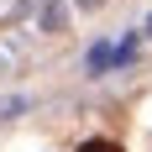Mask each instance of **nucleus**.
Returning a JSON list of instances; mask_svg holds the SVG:
<instances>
[{
    "mask_svg": "<svg viewBox=\"0 0 152 152\" xmlns=\"http://www.w3.org/2000/svg\"><path fill=\"white\" fill-rule=\"evenodd\" d=\"M63 26V5H47L42 11V31H58Z\"/></svg>",
    "mask_w": 152,
    "mask_h": 152,
    "instance_id": "1",
    "label": "nucleus"
},
{
    "mask_svg": "<svg viewBox=\"0 0 152 152\" xmlns=\"http://www.w3.org/2000/svg\"><path fill=\"white\" fill-rule=\"evenodd\" d=\"M79 5H84V11H94V5H100V0H79Z\"/></svg>",
    "mask_w": 152,
    "mask_h": 152,
    "instance_id": "3",
    "label": "nucleus"
},
{
    "mask_svg": "<svg viewBox=\"0 0 152 152\" xmlns=\"http://www.w3.org/2000/svg\"><path fill=\"white\" fill-rule=\"evenodd\" d=\"M79 152H121V147H115V142H84Z\"/></svg>",
    "mask_w": 152,
    "mask_h": 152,
    "instance_id": "2",
    "label": "nucleus"
},
{
    "mask_svg": "<svg viewBox=\"0 0 152 152\" xmlns=\"http://www.w3.org/2000/svg\"><path fill=\"white\" fill-rule=\"evenodd\" d=\"M147 31H152V21H147Z\"/></svg>",
    "mask_w": 152,
    "mask_h": 152,
    "instance_id": "4",
    "label": "nucleus"
}]
</instances>
